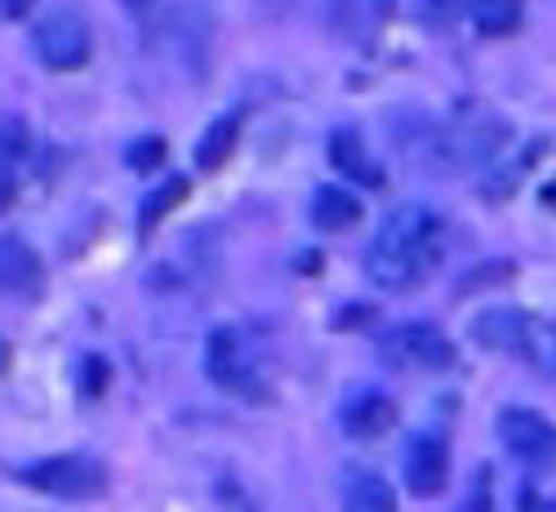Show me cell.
<instances>
[{
  "instance_id": "obj_1",
  "label": "cell",
  "mask_w": 556,
  "mask_h": 512,
  "mask_svg": "<svg viewBox=\"0 0 556 512\" xmlns=\"http://www.w3.org/2000/svg\"><path fill=\"white\" fill-rule=\"evenodd\" d=\"M445 254V223L432 205L424 201H409V205H396L379 237L369 241L365 250V276L375 282L379 290H392V295H405V290H419L428 276L437 272Z\"/></svg>"
},
{
  "instance_id": "obj_2",
  "label": "cell",
  "mask_w": 556,
  "mask_h": 512,
  "mask_svg": "<svg viewBox=\"0 0 556 512\" xmlns=\"http://www.w3.org/2000/svg\"><path fill=\"white\" fill-rule=\"evenodd\" d=\"M472 339L490 352H513L543 379H556V325L526 308H485L472 321Z\"/></svg>"
},
{
  "instance_id": "obj_3",
  "label": "cell",
  "mask_w": 556,
  "mask_h": 512,
  "mask_svg": "<svg viewBox=\"0 0 556 512\" xmlns=\"http://www.w3.org/2000/svg\"><path fill=\"white\" fill-rule=\"evenodd\" d=\"M507 143V125L485 112H468L450 121L441 134H432V161L445 170H472L485 165Z\"/></svg>"
},
{
  "instance_id": "obj_4",
  "label": "cell",
  "mask_w": 556,
  "mask_h": 512,
  "mask_svg": "<svg viewBox=\"0 0 556 512\" xmlns=\"http://www.w3.org/2000/svg\"><path fill=\"white\" fill-rule=\"evenodd\" d=\"M18 482L54 499H99L108 490V469L89 454H54L23 469Z\"/></svg>"
},
{
  "instance_id": "obj_5",
  "label": "cell",
  "mask_w": 556,
  "mask_h": 512,
  "mask_svg": "<svg viewBox=\"0 0 556 512\" xmlns=\"http://www.w3.org/2000/svg\"><path fill=\"white\" fill-rule=\"evenodd\" d=\"M379 352L392 370H409V375H437V370L454 365V344L424 321H405L379 339Z\"/></svg>"
},
{
  "instance_id": "obj_6",
  "label": "cell",
  "mask_w": 556,
  "mask_h": 512,
  "mask_svg": "<svg viewBox=\"0 0 556 512\" xmlns=\"http://www.w3.org/2000/svg\"><path fill=\"white\" fill-rule=\"evenodd\" d=\"M498 441L530 473L556 469V424H552L547 414H539V410L507 405L498 414Z\"/></svg>"
},
{
  "instance_id": "obj_7",
  "label": "cell",
  "mask_w": 556,
  "mask_h": 512,
  "mask_svg": "<svg viewBox=\"0 0 556 512\" xmlns=\"http://www.w3.org/2000/svg\"><path fill=\"white\" fill-rule=\"evenodd\" d=\"M31 50L50 72H76L89 63V27L76 14L54 10L31 27Z\"/></svg>"
},
{
  "instance_id": "obj_8",
  "label": "cell",
  "mask_w": 556,
  "mask_h": 512,
  "mask_svg": "<svg viewBox=\"0 0 556 512\" xmlns=\"http://www.w3.org/2000/svg\"><path fill=\"white\" fill-rule=\"evenodd\" d=\"M401 473H405L409 495H419V499H437V495L445 490V482H450V446H445L441 437H432V433L409 437Z\"/></svg>"
},
{
  "instance_id": "obj_9",
  "label": "cell",
  "mask_w": 556,
  "mask_h": 512,
  "mask_svg": "<svg viewBox=\"0 0 556 512\" xmlns=\"http://www.w3.org/2000/svg\"><path fill=\"white\" fill-rule=\"evenodd\" d=\"M205 370L210 379L223 388V392H237V397H263L254 388V370L245 365V352H241V339L231 330H214L210 335V348H205Z\"/></svg>"
},
{
  "instance_id": "obj_10",
  "label": "cell",
  "mask_w": 556,
  "mask_h": 512,
  "mask_svg": "<svg viewBox=\"0 0 556 512\" xmlns=\"http://www.w3.org/2000/svg\"><path fill=\"white\" fill-rule=\"evenodd\" d=\"M0 272H5V290L10 295H27L31 299L45 286V267H40L36 250L23 237H14V232H5V241H0Z\"/></svg>"
},
{
  "instance_id": "obj_11",
  "label": "cell",
  "mask_w": 556,
  "mask_h": 512,
  "mask_svg": "<svg viewBox=\"0 0 556 512\" xmlns=\"http://www.w3.org/2000/svg\"><path fill=\"white\" fill-rule=\"evenodd\" d=\"M330 165L343 178L361 183V188H379V183H383V170L365 157V143H361V134L352 125H343V129L330 134Z\"/></svg>"
},
{
  "instance_id": "obj_12",
  "label": "cell",
  "mask_w": 556,
  "mask_h": 512,
  "mask_svg": "<svg viewBox=\"0 0 556 512\" xmlns=\"http://www.w3.org/2000/svg\"><path fill=\"white\" fill-rule=\"evenodd\" d=\"M392 424H396V405H392L383 392H361V397H352V401L343 405V428H348V437L369 441V437H383Z\"/></svg>"
},
{
  "instance_id": "obj_13",
  "label": "cell",
  "mask_w": 556,
  "mask_h": 512,
  "mask_svg": "<svg viewBox=\"0 0 556 512\" xmlns=\"http://www.w3.org/2000/svg\"><path fill=\"white\" fill-rule=\"evenodd\" d=\"M343 508L348 512H396V490L379 473L352 469L343 477Z\"/></svg>"
},
{
  "instance_id": "obj_14",
  "label": "cell",
  "mask_w": 556,
  "mask_h": 512,
  "mask_svg": "<svg viewBox=\"0 0 556 512\" xmlns=\"http://www.w3.org/2000/svg\"><path fill=\"white\" fill-rule=\"evenodd\" d=\"M237 134H241V121H237V116L210 121V129L201 134V143H197V152H192L197 170H201V174H218V170L231 161V152H237Z\"/></svg>"
},
{
  "instance_id": "obj_15",
  "label": "cell",
  "mask_w": 556,
  "mask_h": 512,
  "mask_svg": "<svg viewBox=\"0 0 556 512\" xmlns=\"http://www.w3.org/2000/svg\"><path fill=\"white\" fill-rule=\"evenodd\" d=\"M361 218V201L348 192V188H339V183H326V188H316V197H312V223L320 227V232H343V227H352Z\"/></svg>"
},
{
  "instance_id": "obj_16",
  "label": "cell",
  "mask_w": 556,
  "mask_h": 512,
  "mask_svg": "<svg viewBox=\"0 0 556 512\" xmlns=\"http://www.w3.org/2000/svg\"><path fill=\"white\" fill-rule=\"evenodd\" d=\"M472 23L481 36H507L521 27V14H526V0H472L468 5Z\"/></svg>"
},
{
  "instance_id": "obj_17",
  "label": "cell",
  "mask_w": 556,
  "mask_h": 512,
  "mask_svg": "<svg viewBox=\"0 0 556 512\" xmlns=\"http://www.w3.org/2000/svg\"><path fill=\"white\" fill-rule=\"evenodd\" d=\"M182 197H188V178H165V188L143 201V214H138V232L148 237V232L156 227V218H165V214L174 210V201H182Z\"/></svg>"
},
{
  "instance_id": "obj_18",
  "label": "cell",
  "mask_w": 556,
  "mask_h": 512,
  "mask_svg": "<svg viewBox=\"0 0 556 512\" xmlns=\"http://www.w3.org/2000/svg\"><path fill=\"white\" fill-rule=\"evenodd\" d=\"M458 14H463V0H414V18H419L424 27H432V32L450 27Z\"/></svg>"
},
{
  "instance_id": "obj_19",
  "label": "cell",
  "mask_w": 556,
  "mask_h": 512,
  "mask_svg": "<svg viewBox=\"0 0 556 512\" xmlns=\"http://www.w3.org/2000/svg\"><path fill=\"white\" fill-rule=\"evenodd\" d=\"M125 161L134 165V170H161V161H165V138L161 134H148V138H138V143H129L125 148Z\"/></svg>"
},
{
  "instance_id": "obj_20",
  "label": "cell",
  "mask_w": 556,
  "mask_h": 512,
  "mask_svg": "<svg viewBox=\"0 0 556 512\" xmlns=\"http://www.w3.org/2000/svg\"><path fill=\"white\" fill-rule=\"evenodd\" d=\"M103 379H108V365H103L99 357H89V361H85V392L99 397V392H103Z\"/></svg>"
},
{
  "instance_id": "obj_21",
  "label": "cell",
  "mask_w": 556,
  "mask_h": 512,
  "mask_svg": "<svg viewBox=\"0 0 556 512\" xmlns=\"http://www.w3.org/2000/svg\"><path fill=\"white\" fill-rule=\"evenodd\" d=\"M23 134H27V125L18 116H5V161H14V148L23 152V143H27Z\"/></svg>"
},
{
  "instance_id": "obj_22",
  "label": "cell",
  "mask_w": 556,
  "mask_h": 512,
  "mask_svg": "<svg viewBox=\"0 0 556 512\" xmlns=\"http://www.w3.org/2000/svg\"><path fill=\"white\" fill-rule=\"evenodd\" d=\"M27 10H31V0H5V18H10V23H14V18H23Z\"/></svg>"
},
{
  "instance_id": "obj_23",
  "label": "cell",
  "mask_w": 556,
  "mask_h": 512,
  "mask_svg": "<svg viewBox=\"0 0 556 512\" xmlns=\"http://www.w3.org/2000/svg\"><path fill=\"white\" fill-rule=\"evenodd\" d=\"M121 5H129V10H143V5H152V0H121Z\"/></svg>"
},
{
  "instance_id": "obj_24",
  "label": "cell",
  "mask_w": 556,
  "mask_h": 512,
  "mask_svg": "<svg viewBox=\"0 0 556 512\" xmlns=\"http://www.w3.org/2000/svg\"><path fill=\"white\" fill-rule=\"evenodd\" d=\"M543 201H547V205H556V183H552V188H543Z\"/></svg>"
}]
</instances>
